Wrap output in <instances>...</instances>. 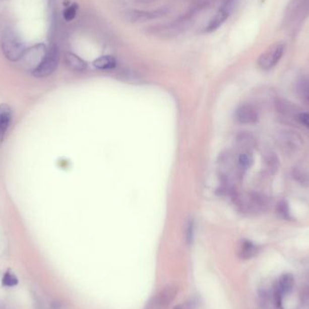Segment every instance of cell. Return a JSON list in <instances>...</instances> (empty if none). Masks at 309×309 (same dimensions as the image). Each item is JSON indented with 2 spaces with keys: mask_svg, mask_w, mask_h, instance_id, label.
I'll use <instances>...</instances> for the list:
<instances>
[{
  "mask_svg": "<svg viewBox=\"0 0 309 309\" xmlns=\"http://www.w3.org/2000/svg\"><path fill=\"white\" fill-rule=\"evenodd\" d=\"M47 51L45 45L43 44H36L29 49H26L22 58L24 65L26 67L31 68V70L33 72L44 60Z\"/></svg>",
  "mask_w": 309,
  "mask_h": 309,
  "instance_id": "7",
  "label": "cell"
},
{
  "mask_svg": "<svg viewBox=\"0 0 309 309\" xmlns=\"http://www.w3.org/2000/svg\"><path fill=\"white\" fill-rule=\"evenodd\" d=\"M66 61L67 66L74 71L81 72V71H84L87 68L86 61H83L82 58H80L78 55L74 54L73 52H67L66 53Z\"/></svg>",
  "mask_w": 309,
  "mask_h": 309,
  "instance_id": "14",
  "label": "cell"
},
{
  "mask_svg": "<svg viewBox=\"0 0 309 309\" xmlns=\"http://www.w3.org/2000/svg\"><path fill=\"white\" fill-rule=\"evenodd\" d=\"M18 284V277L16 275L8 271L5 273L3 278H2V285L4 287H16Z\"/></svg>",
  "mask_w": 309,
  "mask_h": 309,
  "instance_id": "20",
  "label": "cell"
},
{
  "mask_svg": "<svg viewBox=\"0 0 309 309\" xmlns=\"http://www.w3.org/2000/svg\"><path fill=\"white\" fill-rule=\"evenodd\" d=\"M232 2L233 0L228 1L226 4L218 11V13L214 16V18L210 21L209 25L206 27L207 32H214V31L217 30L218 28L221 27L222 24L225 22V20L229 18L230 13H231Z\"/></svg>",
  "mask_w": 309,
  "mask_h": 309,
  "instance_id": "10",
  "label": "cell"
},
{
  "mask_svg": "<svg viewBox=\"0 0 309 309\" xmlns=\"http://www.w3.org/2000/svg\"><path fill=\"white\" fill-rule=\"evenodd\" d=\"M266 165L268 166V169L273 174L279 167V159L276 157L274 153L270 152L266 154Z\"/></svg>",
  "mask_w": 309,
  "mask_h": 309,
  "instance_id": "19",
  "label": "cell"
},
{
  "mask_svg": "<svg viewBox=\"0 0 309 309\" xmlns=\"http://www.w3.org/2000/svg\"><path fill=\"white\" fill-rule=\"evenodd\" d=\"M253 163V158L252 154L249 151H243L240 153L237 158V166L240 172H244L249 169Z\"/></svg>",
  "mask_w": 309,
  "mask_h": 309,
  "instance_id": "16",
  "label": "cell"
},
{
  "mask_svg": "<svg viewBox=\"0 0 309 309\" xmlns=\"http://www.w3.org/2000/svg\"><path fill=\"white\" fill-rule=\"evenodd\" d=\"M12 119V109L9 105H0V142L4 139Z\"/></svg>",
  "mask_w": 309,
  "mask_h": 309,
  "instance_id": "11",
  "label": "cell"
},
{
  "mask_svg": "<svg viewBox=\"0 0 309 309\" xmlns=\"http://www.w3.org/2000/svg\"><path fill=\"white\" fill-rule=\"evenodd\" d=\"M260 249L256 244L248 239H243L239 244V256L243 260H250L255 257L259 253Z\"/></svg>",
  "mask_w": 309,
  "mask_h": 309,
  "instance_id": "12",
  "label": "cell"
},
{
  "mask_svg": "<svg viewBox=\"0 0 309 309\" xmlns=\"http://www.w3.org/2000/svg\"><path fill=\"white\" fill-rule=\"evenodd\" d=\"M235 200L236 204L239 206L240 211L248 214L260 213L265 209L267 206L265 198L255 193H249L241 196H237Z\"/></svg>",
  "mask_w": 309,
  "mask_h": 309,
  "instance_id": "3",
  "label": "cell"
},
{
  "mask_svg": "<svg viewBox=\"0 0 309 309\" xmlns=\"http://www.w3.org/2000/svg\"><path fill=\"white\" fill-rule=\"evenodd\" d=\"M235 118L241 124H253L258 121L259 114L252 105L244 104L236 109Z\"/></svg>",
  "mask_w": 309,
  "mask_h": 309,
  "instance_id": "9",
  "label": "cell"
},
{
  "mask_svg": "<svg viewBox=\"0 0 309 309\" xmlns=\"http://www.w3.org/2000/svg\"><path fill=\"white\" fill-rule=\"evenodd\" d=\"M60 60L59 49L56 45H52L47 51L44 60L40 64L38 67L33 71V75L37 78H44L56 70L57 66Z\"/></svg>",
  "mask_w": 309,
  "mask_h": 309,
  "instance_id": "4",
  "label": "cell"
},
{
  "mask_svg": "<svg viewBox=\"0 0 309 309\" xmlns=\"http://www.w3.org/2000/svg\"><path fill=\"white\" fill-rule=\"evenodd\" d=\"M117 61L113 56L104 55L96 59L93 61V66L100 70H111L116 67Z\"/></svg>",
  "mask_w": 309,
  "mask_h": 309,
  "instance_id": "15",
  "label": "cell"
},
{
  "mask_svg": "<svg viewBox=\"0 0 309 309\" xmlns=\"http://www.w3.org/2000/svg\"><path fill=\"white\" fill-rule=\"evenodd\" d=\"M277 211H278V213H279V215L281 217L285 218V219H289L290 218V213H289V209H288V205H287L286 201L279 202Z\"/></svg>",
  "mask_w": 309,
  "mask_h": 309,
  "instance_id": "23",
  "label": "cell"
},
{
  "mask_svg": "<svg viewBox=\"0 0 309 309\" xmlns=\"http://www.w3.org/2000/svg\"><path fill=\"white\" fill-rule=\"evenodd\" d=\"M76 12H77V6L76 5H73V6H71L69 8H67V9L65 10V12H64V18L66 19V21H72L74 18H75V16H76Z\"/></svg>",
  "mask_w": 309,
  "mask_h": 309,
  "instance_id": "24",
  "label": "cell"
},
{
  "mask_svg": "<svg viewBox=\"0 0 309 309\" xmlns=\"http://www.w3.org/2000/svg\"><path fill=\"white\" fill-rule=\"evenodd\" d=\"M196 307H197V300L195 298H190L182 304L176 305L174 309H196Z\"/></svg>",
  "mask_w": 309,
  "mask_h": 309,
  "instance_id": "25",
  "label": "cell"
},
{
  "mask_svg": "<svg viewBox=\"0 0 309 309\" xmlns=\"http://www.w3.org/2000/svg\"><path fill=\"white\" fill-rule=\"evenodd\" d=\"M1 48L6 58L11 61L21 60L26 50L22 40L11 28H6L2 33Z\"/></svg>",
  "mask_w": 309,
  "mask_h": 309,
  "instance_id": "1",
  "label": "cell"
},
{
  "mask_svg": "<svg viewBox=\"0 0 309 309\" xmlns=\"http://www.w3.org/2000/svg\"><path fill=\"white\" fill-rule=\"evenodd\" d=\"M177 287L175 286H167L164 287L161 291L158 292L156 296H154L152 301L149 304L150 309H167L171 304L174 302V298L177 295Z\"/></svg>",
  "mask_w": 309,
  "mask_h": 309,
  "instance_id": "6",
  "label": "cell"
},
{
  "mask_svg": "<svg viewBox=\"0 0 309 309\" xmlns=\"http://www.w3.org/2000/svg\"><path fill=\"white\" fill-rule=\"evenodd\" d=\"M284 295L282 292L279 290V287L276 286L275 287L274 294H273V298H274L275 305L277 309H284L283 298Z\"/></svg>",
  "mask_w": 309,
  "mask_h": 309,
  "instance_id": "22",
  "label": "cell"
},
{
  "mask_svg": "<svg viewBox=\"0 0 309 309\" xmlns=\"http://www.w3.org/2000/svg\"><path fill=\"white\" fill-rule=\"evenodd\" d=\"M294 284H295V279L293 275L291 273H284L279 277L277 287H279V290L282 292V294L285 296L292 291Z\"/></svg>",
  "mask_w": 309,
  "mask_h": 309,
  "instance_id": "13",
  "label": "cell"
},
{
  "mask_svg": "<svg viewBox=\"0 0 309 309\" xmlns=\"http://www.w3.org/2000/svg\"><path fill=\"white\" fill-rule=\"evenodd\" d=\"M237 145L239 148L246 149V151H248V148H253L255 145V140L253 138V136L249 134L247 132H242L240 133L236 140Z\"/></svg>",
  "mask_w": 309,
  "mask_h": 309,
  "instance_id": "17",
  "label": "cell"
},
{
  "mask_svg": "<svg viewBox=\"0 0 309 309\" xmlns=\"http://www.w3.org/2000/svg\"><path fill=\"white\" fill-rule=\"evenodd\" d=\"M298 91L303 99L309 103V80L303 79L298 83Z\"/></svg>",
  "mask_w": 309,
  "mask_h": 309,
  "instance_id": "21",
  "label": "cell"
},
{
  "mask_svg": "<svg viewBox=\"0 0 309 309\" xmlns=\"http://www.w3.org/2000/svg\"><path fill=\"white\" fill-rule=\"evenodd\" d=\"M194 233H195V223L194 220L190 218L188 219V222H186V227H184V239L188 245L193 242Z\"/></svg>",
  "mask_w": 309,
  "mask_h": 309,
  "instance_id": "18",
  "label": "cell"
},
{
  "mask_svg": "<svg viewBox=\"0 0 309 309\" xmlns=\"http://www.w3.org/2000/svg\"><path fill=\"white\" fill-rule=\"evenodd\" d=\"M166 15V11L160 9L157 11L152 12H147V11H140V10H130L125 13V19L130 22H147L152 19L161 18Z\"/></svg>",
  "mask_w": 309,
  "mask_h": 309,
  "instance_id": "8",
  "label": "cell"
},
{
  "mask_svg": "<svg viewBox=\"0 0 309 309\" xmlns=\"http://www.w3.org/2000/svg\"><path fill=\"white\" fill-rule=\"evenodd\" d=\"M277 142L280 148L287 154L297 152L303 145L300 136L292 131H281L277 139Z\"/></svg>",
  "mask_w": 309,
  "mask_h": 309,
  "instance_id": "5",
  "label": "cell"
},
{
  "mask_svg": "<svg viewBox=\"0 0 309 309\" xmlns=\"http://www.w3.org/2000/svg\"><path fill=\"white\" fill-rule=\"evenodd\" d=\"M286 51V44L279 42L272 44L258 59V66L263 71L271 70L279 64Z\"/></svg>",
  "mask_w": 309,
  "mask_h": 309,
  "instance_id": "2",
  "label": "cell"
},
{
  "mask_svg": "<svg viewBox=\"0 0 309 309\" xmlns=\"http://www.w3.org/2000/svg\"><path fill=\"white\" fill-rule=\"evenodd\" d=\"M296 119L300 122L303 126L307 128L309 130V113L308 112H300L297 114Z\"/></svg>",
  "mask_w": 309,
  "mask_h": 309,
  "instance_id": "26",
  "label": "cell"
}]
</instances>
